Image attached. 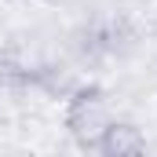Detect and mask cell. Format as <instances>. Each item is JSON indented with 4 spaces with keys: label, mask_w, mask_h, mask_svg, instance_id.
I'll list each match as a JSON object with an SVG mask.
<instances>
[{
    "label": "cell",
    "mask_w": 157,
    "mask_h": 157,
    "mask_svg": "<svg viewBox=\"0 0 157 157\" xmlns=\"http://www.w3.org/2000/svg\"><path fill=\"white\" fill-rule=\"evenodd\" d=\"M110 99H106V91L102 88H77L73 91V99H70V106H66V132L77 139L84 150H95L99 146V139H102V132L110 128Z\"/></svg>",
    "instance_id": "obj_1"
},
{
    "label": "cell",
    "mask_w": 157,
    "mask_h": 157,
    "mask_svg": "<svg viewBox=\"0 0 157 157\" xmlns=\"http://www.w3.org/2000/svg\"><path fill=\"white\" fill-rule=\"evenodd\" d=\"M95 150L102 157H135V154H146V135L132 121H110V128L102 132Z\"/></svg>",
    "instance_id": "obj_2"
}]
</instances>
